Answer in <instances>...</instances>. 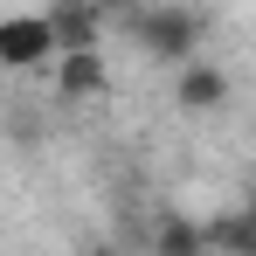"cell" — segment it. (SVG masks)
I'll use <instances>...</instances> for the list:
<instances>
[{
	"label": "cell",
	"instance_id": "7",
	"mask_svg": "<svg viewBox=\"0 0 256 256\" xmlns=\"http://www.w3.org/2000/svg\"><path fill=\"white\" fill-rule=\"evenodd\" d=\"M152 256H208V236L194 214H160L152 222Z\"/></svg>",
	"mask_w": 256,
	"mask_h": 256
},
{
	"label": "cell",
	"instance_id": "4",
	"mask_svg": "<svg viewBox=\"0 0 256 256\" xmlns=\"http://www.w3.org/2000/svg\"><path fill=\"white\" fill-rule=\"evenodd\" d=\"M48 70H56V97H62V104H90V97L111 90V62H104V48H90V56H56Z\"/></svg>",
	"mask_w": 256,
	"mask_h": 256
},
{
	"label": "cell",
	"instance_id": "5",
	"mask_svg": "<svg viewBox=\"0 0 256 256\" xmlns=\"http://www.w3.org/2000/svg\"><path fill=\"white\" fill-rule=\"evenodd\" d=\"M173 97H180V111H222L228 104V70L208 62V56H194V62H180Z\"/></svg>",
	"mask_w": 256,
	"mask_h": 256
},
{
	"label": "cell",
	"instance_id": "6",
	"mask_svg": "<svg viewBox=\"0 0 256 256\" xmlns=\"http://www.w3.org/2000/svg\"><path fill=\"white\" fill-rule=\"evenodd\" d=\"M201 236H208V256L222 250V256H250L256 250V222H250V208H222V214H208L201 222Z\"/></svg>",
	"mask_w": 256,
	"mask_h": 256
},
{
	"label": "cell",
	"instance_id": "3",
	"mask_svg": "<svg viewBox=\"0 0 256 256\" xmlns=\"http://www.w3.org/2000/svg\"><path fill=\"white\" fill-rule=\"evenodd\" d=\"M42 62H56L42 14H0V70H42Z\"/></svg>",
	"mask_w": 256,
	"mask_h": 256
},
{
	"label": "cell",
	"instance_id": "2",
	"mask_svg": "<svg viewBox=\"0 0 256 256\" xmlns=\"http://www.w3.org/2000/svg\"><path fill=\"white\" fill-rule=\"evenodd\" d=\"M42 28L56 56H90V48H104V7H90V0H56L42 7Z\"/></svg>",
	"mask_w": 256,
	"mask_h": 256
},
{
	"label": "cell",
	"instance_id": "1",
	"mask_svg": "<svg viewBox=\"0 0 256 256\" xmlns=\"http://www.w3.org/2000/svg\"><path fill=\"white\" fill-rule=\"evenodd\" d=\"M118 28H125L152 62H173V70H180V62H194V56H201L208 14H194V7H132Z\"/></svg>",
	"mask_w": 256,
	"mask_h": 256
}]
</instances>
